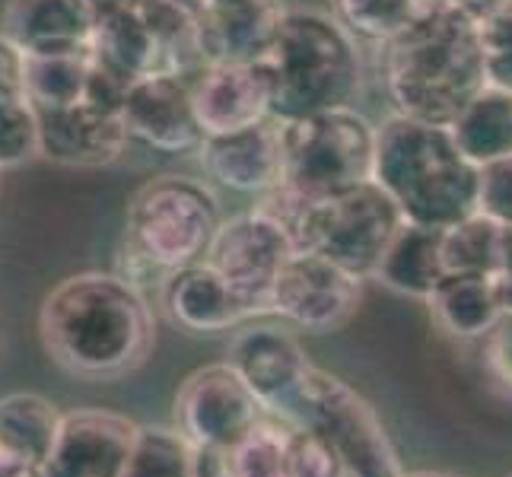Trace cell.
Instances as JSON below:
<instances>
[{"label": "cell", "instance_id": "74e56055", "mask_svg": "<svg viewBox=\"0 0 512 477\" xmlns=\"http://www.w3.org/2000/svg\"><path fill=\"white\" fill-rule=\"evenodd\" d=\"M191 477H226L220 449H191Z\"/></svg>", "mask_w": 512, "mask_h": 477}, {"label": "cell", "instance_id": "d4e9b609", "mask_svg": "<svg viewBox=\"0 0 512 477\" xmlns=\"http://www.w3.org/2000/svg\"><path fill=\"white\" fill-rule=\"evenodd\" d=\"M61 411L35 392H13L0 398V446L20 452L32 462H45L55 443Z\"/></svg>", "mask_w": 512, "mask_h": 477}, {"label": "cell", "instance_id": "2e32d148", "mask_svg": "<svg viewBox=\"0 0 512 477\" xmlns=\"http://www.w3.org/2000/svg\"><path fill=\"white\" fill-rule=\"evenodd\" d=\"M201 169L210 182L229 191L261 198L284 179V150H280V121L264 118L258 125L207 134L198 144Z\"/></svg>", "mask_w": 512, "mask_h": 477}, {"label": "cell", "instance_id": "ab89813d", "mask_svg": "<svg viewBox=\"0 0 512 477\" xmlns=\"http://www.w3.org/2000/svg\"><path fill=\"white\" fill-rule=\"evenodd\" d=\"M490 284H493V296H497V306H500L503 318H512V264H506L503 271L493 274Z\"/></svg>", "mask_w": 512, "mask_h": 477}, {"label": "cell", "instance_id": "836d02e7", "mask_svg": "<svg viewBox=\"0 0 512 477\" xmlns=\"http://www.w3.org/2000/svg\"><path fill=\"white\" fill-rule=\"evenodd\" d=\"M20 99H26L23 55L0 35V109H7V105Z\"/></svg>", "mask_w": 512, "mask_h": 477}, {"label": "cell", "instance_id": "8fae6325", "mask_svg": "<svg viewBox=\"0 0 512 477\" xmlns=\"http://www.w3.org/2000/svg\"><path fill=\"white\" fill-rule=\"evenodd\" d=\"M360 299V277H353L322 255L303 252L290 255L280 268L271 290V315L303 331L325 334L347 325L353 312L360 309Z\"/></svg>", "mask_w": 512, "mask_h": 477}, {"label": "cell", "instance_id": "6da1fadb", "mask_svg": "<svg viewBox=\"0 0 512 477\" xmlns=\"http://www.w3.org/2000/svg\"><path fill=\"white\" fill-rule=\"evenodd\" d=\"M39 338L64 373L80 379H118L147 360L156 318L144 290L121 274H70L45 296Z\"/></svg>", "mask_w": 512, "mask_h": 477}, {"label": "cell", "instance_id": "f35d334b", "mask_svg": "<svg viewBox=\"0 0 512 477\" xmlns=\"http://www.w3.org/2000/svg\"><path fill=\"white\" fill-rule=\"evenodd\" d=\"M449 4H455L462 13H468L474 23H484L487 16L500 13L503 7L512 4V0H449Z\"/></svg>", "mask_w": 512, "mask_h": 477}, {"label": "cell", "instance_id": "8d00e7d4", "mask_svg": "<svg viewBox=\"0 0 512 477\" xmlns=\"http://www.w3.org/2000/svg\"><path fill=\"white\" fill-rule=\"evenodd\" d=\"M0 477H45V474H42L39 462H32V458L0 446Z\"/></svg>", "mask_w": 512, "mask_h": 477}, {"label": "cell", "instance_id": "4316f807", "mask_svg": "<svg viewBox=\"0 0 512 477\" xmlns=\"http://www.w3.org/2000/svg\"><path fill=\"white\" fill-rule=\"evenodd\" d=\"M287 433L290 423L274 414L255 420L233 446L220 452L226 477H287Z\"/></svg>", "mask_w": 512, "mask_h": 477}, {"label": "cell", "instance_id": "9a60e30c", "mask_svg": "<svg viewBox=\"0 0 512 477\" xmlns=\"http://www.w3.org/2000/svg\"><path fill=\"white\" fill-rule=\"evenodd\" d=\"M121 121L131 140L163 153H191L204 140L191 105V77L153 74L131 80L121 99Z\"/></svg>", "mask_w": 512, "mask_h": 477}, {"label": "cell", "instance_id": "e575fe53", "mask_svg": "<svg viewBox=\"0 0 512 477\" xmlns=\"http://www.w3.org/2000/svg\"><path fill=\"white\" fill-rule=\"evenodd\" d=\"M484 341H487V366L493 379L512 388V318H503Z\"/></svg>", "mask_w": 512, "mask_h": 477}, {"label": "cell", "instance_id": "7402d4cb", "mask_svg": "<svg viewBox=\"0 0 512 477\" xmlns=\"http://www.w3.org/2000/svg\"><path fill=\"white\" fill-rule=\"evenodd\" d=\"M423 303L433 325L455 341H481L503 322L490 277L481 274H446Z\"/></svg>", "mask_w": 512, "mask_h": 477}, {"label": "cell", "instance_id": "ba28073f", "mask_svg": "<svg viewBox=\"0 0 512 477\" xmlns=\"http://www.w3.org/2000/svg\"><path fill=\"white\" fill-rule=\"evenodd\" d=\"M401 223L404 217L392 198L373 179H366L334 198L315 201L306 252L322 255L353 277L369 280Z\"/></svg>", "mask_w": 512, "mask_h": 477}, {"label": "cell", "instance_id": "cb8c5ba5", "mask_svg": "<svg viewBox=\"0 0 512 477\" xmlns=\"http://www.w3.org/2000/svg\"><path fill=\"white\" fill-rule=\"evenodd\" d=\"M506 226L484 214H468L443 229V264L446 274H481L493 277L506 268Z\"/></svg>", "mask_w": 512, "mask_h": 477}, {"label": "cell", "instance_id": "8992f818", "mask_svg": "<svg viewBox=\"0 0 512 477\" xmlns=\"http://www.w3.org/2000/svg\"><path fill=\"white\" fill-rule=\"evenodd\" d=\"M284 179L303 198L325 201L373 179L376 125L353 105L309 118L280 121Z\"/></svg>", "mask_w": 512, "mask_h": 477}, {"label": "cell", "instance_id": "4fadbf2b", "mask_svg": "<svg viewBox=\"0 0 512 477\" xmlns=\"http://www.w3.org/2000/svg\"><path fill=\"white\" fill-rule=\"evenodd\" d=\"M140 423L105 408L61 414L55 443L42 462L45 477H121L137 446Z\"/></svg>", "mask_w": 512, "mask_h": 477}, {"label": "cell", "instance_id": "e0dca14e", "mask_svg": "<svg viewBox=\"0 0 512 477\" xmlns=\"http://www.w3.org/2000/svg\"><path fill=\"white\" fill-rule=\"evenodd\" d=\"M191 105L201 134H229L271 118V86L261 61L204 64L191 77Z\"/></svg>", "mask_w": 512, "mask_h": 477}, {"label": "cell", "instance_id": "7bdbcfd3", "mask_svg": "<svg viewBox=\"0 0 512 477\" xmlns=\"http://www.w3.org/2000/svg\"><path fill=\"white\" fill-rule=\"evenodd\" d=\"M506 477H512V474H506Z\"/></svg>", "mask_w": 512, "mask_h": 477}, {"label": "cell", "instance_id": "277c9868", "mask_svg": "<svg viewBox=\"0 0 512 477\" xmlns=\"http://www.w3.org/2000/svg\"><path fill=\"white\" fill-rule=\"evenodd\" d=\"M271 86V118L296 121L347 109L363 86V48L319 7H287L261 58Z\"/></svg>", "mask_w": 512, "mask_h": 477}, {"label": "cell", "instance_id": "44dd1931", "mask_svg": "<svg viewBox=\"0 0 512 477\" xmlns=\"http://www.w3.org/2000/svg\"><path fill=\"white\" fill-rule=\"evenodd\" d=\"M443 277H446L443 229L404 220L392 242L385 245V252L369 280H376V284L398 296L427 299Z\"/></svg>", "mask_w": 512, "mask_h": 477}, {"label": "cell", "instance_id": "9c48e42d", "mask_svg": "<svg viewBox=\"0 0 512 477\" xmlns=\"http://www.w3.org/2000/svg\"><path fill=\"white\" fill-rule=\"evenodd\" d=\"M290 255L293 249L287 236L280 233V226L252 207L245 214L220 220L201 261L210 264L255 309L258 318H264L271 315L274 280Z\"/></svg>", "mask_w": 512, "mask_h": 477}, {"label": "cell", "instance_id": "60d3db41", "mask_svg": "<svg viewBox=\"0 0 512 477\" xmlns=\"http://www.w3.org/2000/svg\"><path fill=\"white\" fill-rule=\"evenodd\" d=\"M401 477H458V474H449V471H430V468H423V471H401Z\"/></svg>", "mask_w": 512, "mask_h": 477}, {"label": "cell", "instance_id": "ac0fdd59", "mask_svg": "<svg viewBox=\"0 0 512 477\" xmlns=\"http://www.w3.org/2000/svg\"><path fill=\"white\" fill-rule=\"evenodd\" d=\"M160 306L175 325L194 334L233 331L255 322V309L204 261L169 271L160 284Z\"/></svg>", "mask_w": 512, "mask_h": 477}, {"label": "cell", "instance_id": "d6986e66", "mask_svg": "<svg viewBox=\"0 0 512 477\" xmlns=\"http://www.w3.org/2000/svg\"><path fill=\"white\" fill-rule=\"evenodd\" d=\"M280 0H198V42L204 64H252L268 51L280 16Z\"/></svg>", "mask_w": 512, "mask_h": 477}, {"label": "cell", "instance_id": "ffe728a7", "mask_svg": "<svg viewBox=\"0 0 512 477\" xmlns=\"http://www.w3.org/2000/svg\"><path fill=\"white\" fill-rule=\"evenodd\" d=\"M0 35L29 55H67L93 42V20L80 0H7L0 13Z\"/></svg>", "mask_w": 512, "mask_h": 477}, {"label": "cell", "instance_id": "30bf717a", "mask_svg": "<svg viewBox=\"0 0 512 477\" xmlns=\"http://www.w3.org/2000/svg\"><path fill=\"white\" fill-rule=\"evenodd\" d=\"M261 417L264 408L258 398L226 360L194 369L175 395V430L191 449L223 452Z\"/></svg>", "mask_w": 512, "mask_h": 477}, {"label": "cell", "instance_id": "52a82bcc", "mask_svg": "<svg viewBox=\"0 0 512 477\" xmlns=\"http://www.w3.org/2000/svg\"><path fill=\"white\" fill-rule=\"evenodd\" d=\"M293 423L325 439L344 477H401L404 471L376 408L328 369H309Z\"/></svg>", "mask_w": 512, "mask_h": 477}, {"label": "cell", "instance_id": "603a6c76", "mask_svg": "<svg viewBox=\"0 0 512 477\" xmlns=\"http://www.w3.org/2000/svg\"><path fill=\"white\" fill-rule=\"evenodd\" d=\"M458 150L474 166L512 156V96L500 90H484L474 96L449 125Z\"/></svg>", "mask_w": 512, "mask_h": 477}, {"label": "cell", "instance_id": "7a4b0ae2", "mask_svg": "<svg viewBox=\"0 0 512 477\" xmlns=\"http://www.w3.org/2000/svg\"><path fill=\"white\" fill-rule=\"evenodd\" d=\"M382 86L395 115L449 128L487 86L478 23L449 0H427L414 23L382 45Z\"/></svg>", "mask_w": 512, "mask_h": 477}, {"label": "cell", "instance_id": "5b68a950", "mask_svg": "<svg viewBox=\"0 0 512 477\" xmlns=\"http://www.w3.org/2000/svg\"><path fill=\"white\" fill-rule=\"evenodd\" d=\"M220 201L214 188L191 175H156L140 185L128 204L125 223V271L140 290V280L163 277L201 261L220 226Z\"/></svg>", "mask_w": 512, "mask_h": 477}, {"label": "cell", "instance_id": "3957f363", "mask_svg": "<svg viewBox=\"0 0 512 477\" xmlns=\"http://www.w3.org/2000/svg\"><path fill=\"white\" fill-rule=\"evenodd\" d=\"M481 166L458 150L446 125L388 115L376 128L373 182L408 223L446 229L478 210Z\"/></svg>", "mask_w": 512, "mask_h": 477}, {"label": "cell", "instance_id": "484cf974", "mask_svg": "<svg viewBox=\"0 0 512 477\" xmlns=\"http://www.w3.org/2000/svg\"><path fill=\"white\" fill-rule=\"evenodd\" d=\"M90 48L67 51V55H29L23 58L26 99L35 109H61L86 96L90 83Z\"/></svg>", "mask_w": 512, "mask_h": 477}, {"label": "cell", "instance_id": "4dcf8cb0", "mask_svg": "<svg viewBox=\"0 0 512 477\" xmlns=\"http://www.w3.org/2000/svg\"><path fill=\"white\" fill-rule=\"evenodd\" d=\"M478 32L487 86L512 96V4L478 23Z\"/></svg>", "mask_w": 512, "mask_h": 477}, {"label": "cell", "instance_id": "1f68e13d", "mask_svg": "<svg viewBox=\"0 0 512 477\" xmlns=\"http://www.w3.org/2000/svg\"><path fill=\"white\" fill-rule=\"evenodd\" d=\"M287 477H344V468L338 462L322 436L312 430L290 423L287 433Z\"/></svg>", "mask_w": 512, "mask_h": 477}, {"label": "cell", "instance_id": "83f0119b", "mask_svg": "<svg viewBox=\"0 0 512 477\" xmlns=\"http://www.w3.org/2000/svg\"><path fill=\"white\" fill-rule=\"evenodd\" d=\"M427 0H331V16L363 45H388L404 32Z\"/></svg>", "mask_w": 512, "mask_h": 477}, {"label": "cell", "instance_id": "d590c367", "mask_svg": "<svg viewBox=\"0 0 512 477\" xmlns=\"http://www.w3.org/2000/svg\"><path fill=\"white\" fill-rule=\"evenodd\" d=\"M83 10L90 13L93 26L105 23V20H115V16H125V13H134L144 0H80Z\"/></svg>", "mask_w": 512, "mask_h": 477}, {"label": "cell", "instance_id": "5bb4252c", "mask_svg": "<svg viewBox=\"0 0 512 477\" xmlns=\"http://www.w3.org/2000/svg\"><path fill=\"white\" fill-rule=\"evenodd\" d=\"M35 121H39V156L58 166H112L131 144L121 112L102 109L86 99L61 109H35Z\"/></svg>", "mask_w": 512, "mask_h": 477}, {"label": "cell", "instance_id": "b9f144b4", "mask_svg": "<svg viewBox=\"0 0 512 477\" xmlns=\"http://www.w3.org/2000/svg\"><path fill=\"white\" fill-rule=\"evenodd\" d=\"M506 252H509V261L506 264H512V226H506Z\"/></svg>", "mask_w": 512, "mask_h": 477}, {"label": "cell", "instance_id": "d6a6232c", "mask_svg": "<svg viewBox=\"0 0 512 477\" xmlns=\"http://www.w3.org/2000/svg\"><path fill=\"white\" fill-rule=\"evenodd\" d=\"M478 214L497 220L500 226H512V156L481 166Z\"/></svg>", "mask_w": 512, "mask_h": 477}, {"label": "cell", "instance_id": "7c38bea8", "mask_svg": "<svg viewBox=\"0 0 512 477\" xmlns=\"http://www.w3.org/2000/svg\"><path fill=\"white\" fill-rule=\"evenodd\" d=\"M226 363L236 369L245 388L258 398L264 414L293 423L296 401L312 369V360L290 331L245 322L242 331L229 341Z\"/></svg>", "mask_w": 512, "mask_h": 477}, {"label": "cell", "instance_id": "f1b7e54d", "mask_svg": "<svg viewBox=\"0 0 512 477\" xmlns=\"http://www.w3.org/2000/svg\"><path fill=\"white\" fill-rule=\"evenodd\" d=\"M121 477H191V446L175 427H140Z\"/></svg>", "mask_w": 512, "mask_h": 477}, {"label": "cell", "instance_id": "f546056e", "mask_svg": "<svg viewBox=\"0 0 512 477\" xmlns=\"http://www.w3.org/2000/svg\"><path fill=\"white\" fill-rule=\"evenodd\" d=\"M39 156V121L29 99L0 109V172L20 169Z\"/></svg>", "mask_w": 512, "mask_h": 477}]
</instances>
